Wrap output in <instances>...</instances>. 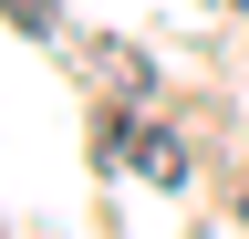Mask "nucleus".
I'll list each match as a JSON object with an SVG mask.
<instances>
[{
    "instance_id": "nucleus-3",
    "label": "nucleus",
    "mask_w": 249,
    "mask_h": 239,
    "mask_svg": "<svg viewBox=\"0 0 249 239\" xmlns=\"http://www.w3.org/2000/svg\"><path fill=\"white\" fill-rule=\"evenodd\" d=\"M239 11H249V0H239Z\"/></svg>"
},
{
    "instance_id": "nucleus-1",
    "label": "nucleus",
    "mask_w": 249,
    "mask_h": 239,
    "mask_svg": "<svg viewBox=\"0 0 249 239\" xmlns=\"http://www.w3.org/2000/svg\"><path fill=\"white\" fill-rule=\"evenodd\" d=\"M135 166L156 177V187H187V146H177V135H156V125L135 135Z\"/></svg>"
},
{
    "instance_id": "nucleus-2",
    "label": "nucleus",
    "mask_w": 249,
    "mask_h": 239,
    "mask_svg": "<svg viewBox=\"0 0 249 239\" xmlns=\"http://www.w3.org/2000/svg\"><path fill=\"white\" fill-rule=\"evenodd\" d=\"M239 219H249V198H239Z\"/></svg>"
}]
</instances>
